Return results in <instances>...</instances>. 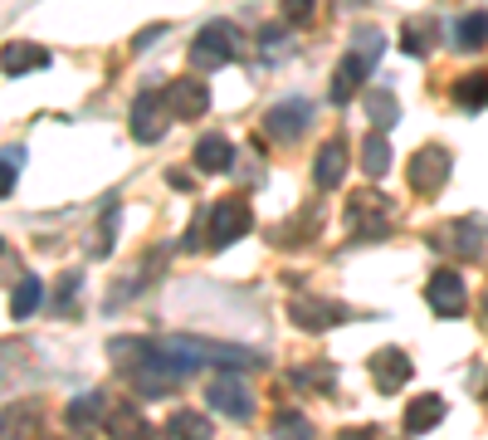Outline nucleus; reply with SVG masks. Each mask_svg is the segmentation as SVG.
Here are the masks:
<instances>
[{
  "instance_id": "1",
  "label": "nucleus",
  "mask_w": 488,
  "mask_h": 440,
  "mask_svg": "<svg viewBox=\"0 0 488 440\" xmlns=\"http://www.w3.org/2000/svg\"><path fill=\"white\" fill-rule=\"evenodd\" d=\"M235 50H240V34H235L225 20H216V25H206L196 34V44H190V64L196 69H220V64H230Z\"/></svg>"
},
{
  "instance_id": "2",
  "label": "nucleus",
  "mask_w": 488,
  "mask_h": 440,
  "mask_svg": "<svg viewBox=\"0 0 488 440\" xmlns=\"http://www.w3.org/2000/svg\"><path fill=\"white\" fill-rule=\"evenodd\" d=\"M410 182H415V192H425V196L439 192V182H449V152L435 147V142H430V147H420L410 157Z\"/></svg>"
},
{
  "instance_id": "3",
  "label": "nucleus",
  "mask_w": 488,
  "mask_h": 440,
  "mask_svg": "<svg viewBox=\"0 0 488 440\" xmlns=\"http://www.w3.org/2000/svg\"><path fill=\"white\" fill-rule=\"evenodd\" d=\"M171 117H176L171 103H161L157 93H142V98L133 103V133H137V142H157Z\"/></svg>"
},
{
  "instance_id": "4",
  "label": "nucleus",
  "mask_w": 488,
  "mask_h": 440,
  "mask_svg": "<svg viewBox=\"0 0 488 440\" xmlns=\"http://www.w3.org/2000/svg\"><path fill=\"white\" fill-rule=\"evenodd\" d=\"M244 230H249L244 201H220V206L210 211V245H230V240H240Z\"/></svg>"
},
{
  "instance_id": "5",
  "label": "nucleus",
  "mask_w": 488,
  "mask_h": 440,
  "mask_svg": "<svg viewBox=\"0 0 488 440\" xmlns=\"http://www.w3.org/2000/svg\"><path fill=\"white\" fill-rule=\"evenodd\" d=\"M313 123V108H308L303 98H283L279 108L269 113V137H279V142H293V133H303V127Z\"/></svg>"
},
{
  "instance_id": "6",
  "label": "nucleus",
  "mask_w": 488,
  "mask_h": 440,
  "mask_svg": "<svg viewBox=\"0 0 488 440\" xmlns=\"http://www.w3.org/2000/svg\"><path fill=\"white\" fill-rule=\"evenodd\" d=\"M206 397H210V407H216L220 416H235V421H240V416H249V391H244L240 377H216Z\"/></svg>"
},
{
  "instance_id": "7",
  "label": "nucleus",
  "mask_w": 488,
  "mask_h": 440,
  "mask_svg": "<svg viewBox=\"0 0 488 440\" xmlns=\"http://www.w3.org/2000/svg\"><path fill=\"white\" fill-rule=\"evenodd\" d=\"M366 74H372V64H366L362 54H347L337 69H332V83H327V93H332V103H347L356 89L366 83Z\"/></svg>"
},
{
  "instance_id": "8",
  "label": "nucleus",
  "mask_w": 488,
  "mask_h": 440,
  "mask_svg": "<svg viewBox=\"0 0 488 440\" xmlns=\"http://www.w3.org/2000/svg\"><path fill=\"white\" fill-rule=\"evenodd\" d=\"M430 308L445 318H459L464 314V279L449 275V269H439V275L430 279Z\"/></svg>"
},
{
  "instance_id": "9",
  "label": "nucleus",
  "mask_w": 488,
  "mask_h": 440,
  "mask_svg": "<svg viewBox=\"0 0 488 440\" xmlns=\"http://www.w3.org/2000/svg\"><path fill=\"white\" fill-rule=\"evenodd\" d=\"M166 103H171L176 117H200L210 98H206V83H200V79H176L171 93H166Z\"/></svg>"
},
{
  "instance_id": "10",
  "label": "nucleus",
  "mask_w": 488,
  "mask_h": 440,
  "mask_svg": "<svg viewBox=\"0 0 488 440\" xmlns=\"http://www.w3.org/2000/svg\"><path fill=\"white\" fill-rule=\"evenodd\" d=\"M342 172H347V142L332 137V142H323V152H318V162H313V182L318 186H337Z\"/></svg>"
},
{
  "instance_id": "11",
  "label": "nucleus",
  "mask_w": 488,
  "mask_h": 440,
  "mask_svg": "<svg viewBox=\"0 0 488 440\" xmlns=\"http://www.w3.org/2000/svg\"><path fill=\"white\" fill-rule=\"evenodd\" d=\"M372 377H376V387H381V391H396V387L410 377V362H406V352H396V348L376 352V358H372Z\"/></svg>"
},
{
  "instance_id": "12",
  "label": "nucleus",
  "mask_w": 488,
  "mask_h": 440,
  "mask_svg": "<svg viewBox=\"0 0 488 440\" xmlns=\"http://www.w3.org/2000/svg\"><path fill=\"white\" fill-rule=\"evenodd\" d=\"M50 64V50L44 44H5V74H30V69H44Z\"/></svg>"
},
{
  "instance_id": "13",
  "label": "nucleus",
  "mask_w": 488,
  "mask_h": 440,
  "mask_svg": "<svg viewBox=\"0 0 488 440\" xmlns=\"http://www.w3.org/2000/svg\"><path fill=\"white\" fill-rule=\"evenodd\" d=\"M230 162H235V147H230V142H225L220 133L196 142V166H200V172H225Z\"/></svg>"
},
{
  "instance_id": "14",
  "label": "nucleus",
  "mask_w": 488,
  "mask_h": 440,
  "mask_svg": "<svg viewBox=\"0 0 488 440\" xmlns=\"http://www.w3.org/2000/svg\"><path fill=\"white\" fill-rule=\"evenodd\" d=\"M386 166H391V142H386V133H366V142H362V172L372 176H386Z\"/></svg>"
},
{
  "instance_id": "15",
  "label": "nucleus",
  "mask_w": 488,
  "mask_h": 440,
  "mask_svg": "<svg viewBox=\"0 0 488 440\" xmlns=\"http://www.w3.org/2000/svg\"><path fill=\"white\" fill-rule=\"evenodd\" d=\"M439 416H445V401L439 397H420V401H410V411H406V431H435L439 426Z\"/></svg>"
},
{
  "instance_id": "16",
  "label": "nucleus",
  "mask_w": 488,
  "mask_h": 440,
  "mask_svg": "<svg viewBox=\"0 0 488 440\" xmlns=\"http://www.w3.org/2000/svg\"><path fill=\"white\" fill-rule=\"evenodd\" d=\"M34 308H40V279L25 275L15 289H10V314H15V318H30Z\"/></svg>"
},
{
  "instance_id": "17",
  "label": "nucleus",
  "mask_w": 488,
  "mask_h": 440,
  "mask_svg": "<svg viewBox=\"0 0 488 440\" xmlns=\"http://www.w3.org/2000/svg\"><path fill=\"white\" fill-rule=\"evenodd\" d=\"M171 435L176 440H210V421L196 411H176L171 416Z\"/></svg>"
},
{
  "instance_id": "18",
  "label": "nucleus",
  "mask_w": 488,
  "mask_h": 440,
  "mask_svg": "<svg viewBox=\"0 0 488 440\" xmlns=\"http://www.w3.org/2000/svg\"><path fill=\"white\" fill-rule=\"evenodd\" d=\"M455 103H464V108H483L488 103V74H469L455 83Z\"/></svg>"
},
{
  "instance_id": "19",
  "label": "nucleus",
  "mask_w": 488,
  "mask_h": 440,
  "mask_svg": "<svg viewBox=\"0 0 488 440\" xmlns=\"http://www.w3.org/2000/svg\"><path fill=\"white\" fill-rule=\"evenodd\" d=\"M455 40L464 44V50H479V44L488 40V15H469V20H459Z\"/></svg>"
},
{
  "instance_id": "20",
  "label": "nucleus",
  "mask_w": 488,
  "mask_h": 440,
  "mask_svg": "<svg viewBox=\"0 0 488 440\" xmlns=\"http://www.w3.org/2000/svg\"><path fill=\"white\" fill-rule=\"evenodd\" d=\"M366 113H372L376 127H391L401 117V108H396V98H391V93H372V98H366Z\"/></svg>"
},
{
  "instance_id": "21",
  "label": "nucleus",
  "mask_w": 488,
  "mask_h": 440,
  "mask_svg": "<svg viewBox=\"0 0 488 440\" xmlns=\"http://www.w3.org/2000/svg\"><path fill=\"white\" fill-rule=\"evenodd\" d=\"M435 44V30L430 25H420V30H406V40H401V50L406 54H425Z\"/></svg>"
},
{
  "instance_id": "22",
  "label": "nucleus",
  "mask_w": 488,
  "mask_h": 440,
  "mask_svg": "<svg viewBox=\"0 0 488 440\" xmlns=\"http://www.w3.org/2000/svg\"><path fill=\"white\" fill-rule=\"evenodd\" d=\"M273 440H313V431H308V421H279Z\"/></svg>"
},
{
  "instance_id": "23",
  "label": "nucleus",
  "mask_w": 488,
  "mask_h": 440,
  "mask_svg": "<svg viewBox=\"0 0 488 440\" xmlns=\"http://www.w3.org/2000/svg\"><path fill=\"white\" fill-rule=\"evenodd\" d=\"M20 166H25V152H20V147H5V182H0L5 192L15 186V172H20Z\"/></svg>"
},
{
  "instance_id": "24",
  "label": "nucleus",
  "mask_w": 488,
  "mask_h": 440,
  "mask_svg": "<svg viewBox=\"0 0 488 440\" xmlns=\"http://www.w3.org/2000/svg\"><path fill=\"white\" fill-rule=\"evenodd\" d=\"M283 15H289L293 25H303V20L313 15V0H283Z\"/></svg>"
},
{
  "instance_id": "25",
  "label": "nucleus",
  "mask_w": 488,
  "mask_h": 440,
  "mask_svg": "<svg viewBox=\"0 0 488 440\" xmlns=\"http://www.w3.org/2000/svg\"><path fill=\"white\" fill-rule=\"evenodd\" d=\"M381 44H386V40H381L376 30H356V50H372V54H381Z\"/></svg>"
}]
</instances>
